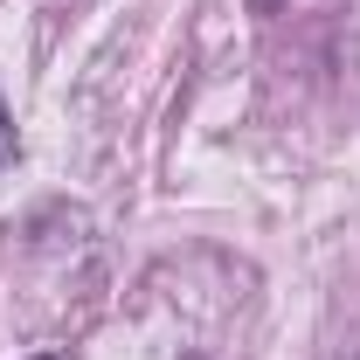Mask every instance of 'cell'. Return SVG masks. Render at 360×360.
Instances as JSON below:
<instances>
[{
    "label": "cell",
    "instance_id": "obj_1",
    "mask_svg": "<svg viewBox=\"0 0 360 360\" xmlns=\"http://www.w3.org/2000/svg\"><path fill=\"white\" fill-rule=\"evenodd\" d=\"M21 160V132H14V111L0 104V167H14Z\"/></svg>",
    "mask_w": 360,
    "mask_h": 360
},
{
    "label": "cell",
    "instance_id": "obj_2",
    "mask_svg": "<svg viewBox=\"0 0 360 360\" xmlns=\"http://www.w3.org/2000/svg\"><path fill=\"white\" fill-rule=\"evenodd\" d=\"M243 7H250V14H264V21H270V14H284V0H243Z\"/></svg>",
    "mask_w": 360,
    "mask_h": 360
},
{
    "label": "cell",
    "instance_id": "obj_3",
    "mask_svg": "<svg viewBox=\"0 0 360 360\" xmlns=\"http://www.w3.org/2000/svg\"><path fill=\"white\" fill-rule=\"evenodd\" d=\"M28 360H63V354H28Z\"/></svg>",
    "mask_w": 360,
    "mask_h": 360
},
{
    "label": "cell",
    "instance_id": "obj_4",
    "mask_svg": "<svg viewBox=\"0 0 360 360\" xmlns=\"http://www.w3.org/2000/svg\"><path fill=\"white\" fill-rule=\"evenodd\" d=\"M354 360H360V354H354Z\"/></svg>",
    "mask_w": 360,
    "mask_h": 360
}]
</instances>
